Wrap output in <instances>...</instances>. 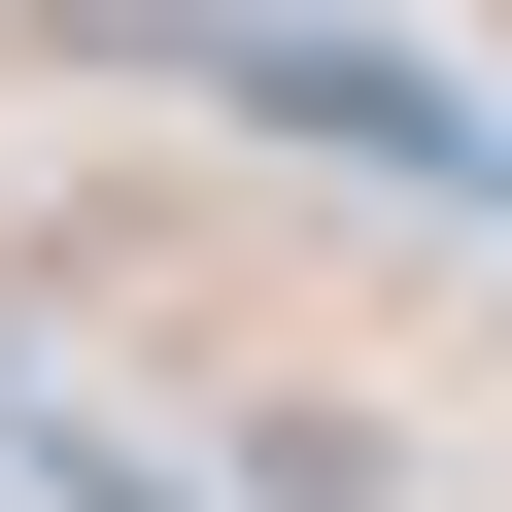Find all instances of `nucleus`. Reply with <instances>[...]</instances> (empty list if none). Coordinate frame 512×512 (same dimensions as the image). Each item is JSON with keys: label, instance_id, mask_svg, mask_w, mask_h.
Instances as JSON below:
<instances>
[{"label": "nucleus", "instance_id": "nucleus-1", "mask_svg": "<svg viewBox=\"0 0 512 512\" xmlns=\"http://www.w3.org/2000/svg\"><path fill=\"white\" fill-rule=\"evenodd\" d=\"M137 35H171L205 103H274V137H342V171H444V205L512 171V137H478V103L410 69V35H376V0H137Z\"/></svg>", "mask_w": 512, "mask_h": 512}, {"label": "nucleus", "instance_id": "nucleus-2", "mask_svg": "<svg viewBox=\"0 0 512 512\" xmlns=\"http://www.w3.org/2000/svg\"><path fill=\"white\" fill-rule=\"evenodd\" d=\"M0 512H205V478H137L103 410H35V342H0Z\"/></svg>", "mask_w": 512, "mask_h": 512}]
</instances>
